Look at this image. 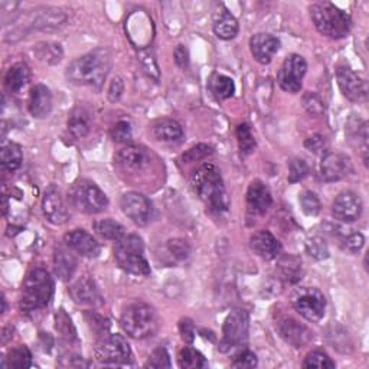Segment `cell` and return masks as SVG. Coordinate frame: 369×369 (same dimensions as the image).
Masks as SVG:
<instances>
[{
    "instance_id": "53",
    "label": "cell",
    "mask_w": 369,
    "mask_h": 369,
    "mask_svg": "<svg viewBox=\"0 0 369 369\" xmlns=\"http://www.w3.org/2000/svg\"><path fill=\"white\" fill-rule=\"evenodd\" d=\"M304 146H306V149H309L313 153H319L326 148V140L322 134H315L304 141Z\"/></svg>"
},
{
    "instance_id": "52",
    "label": "cell",
    "mask_w": 369,
    "mask_h": 369,
    "mask_svg": "<svg viewBox=\"0 0 369 369\" xmlns=\"http://www.w3.org/2000/svg\"><path fill=\"white\" fill-rule=\"evenodd\" d=\"M173 57H174V63L181 70L188 68V66H189V51H188V48L185 45H178V46H176L174 48V52H173Z\"/></svg>"
},
{
    "instance_id": "12",
    "label": "cell",
    "mask_w": 369,
    "mask_h": 369,
    "mask_svg": "<svg viewBox=\"0 0 369 369\" xmlns=\"http://www.w3.org/2000/svg\"><path fill=\"white\" fill-rule=\"evenodd\" d=\"M120 208L126 217L140 227L148 226L152 219V202L139 192H127L120 199Z\"/></svg>"
},
{
    "instance_id": "20",
    "label": "cell",
    "mask_w": 369,
    "mask_h": 369,
    "mask_svg": "<svg viewBox=\"0 0 369 369\" xmlns=\"http://www.w3.org/2000/svg\"><path fill=\"white\" fill-rule=\"evenodd\" d=\"M70 296L77 304H83V306H100L103 304L99 287L90 276L79 277L70 287Z\"/></svg>"
},
{
    "instance_id": "50",
    "label": "cell",
    "mask_w": 369,
    "mask_h": 369,
    "mask_svg": "<svg viewBox=\"0 0 369 369\" xmlns=\"http://www.w3.org/2000/svg\"><path fill=\"white\" fill-rule=\"evenodd\" d=\"M179 330H181V335H182V339L188 343H192L195 339V326H194V322H192L190 319L185 317L182 319L179 322Z\"/></svg>"
},
{
    "instance_id": "35",
    "label": "cell",
    "mask_w": 369,
    "mask_h": 369,
    "mask_svg": "<svg viewBox=\"0 0 369 369\" xmlns=\"http://www.w3.org/2000/svg\"><path fill=\"white\" fill-rule=\"evenodd\" d=\"M178 362H179V366L185 369H197V368L208 366V362L201 352L190 346H186L179 352Z\"/></svg>"
},
{
    "instance_id": "36",
    "label": "cell",
    "mask_w": 369,
    "mask_h": 369,
    "mask_svg": "<svg viewBox=\"0 0 369 369\" xmlns=\"http://www.w3.org/2000/svg\"><path fill=\"white\" fill-rule=\"evenodd\" d=\"M237 140H238V146L239 150H241L243 154L248 156L254 152L257 141L251 133V128L247 123H241L237 126Z\"/></svg>"
},
{
    "instance_id": "11",
    "label": "cell",
    "mask_w": 369,
    "mask_h": 369,
    "mask_svg": "<svg viewBox=\"0 0 369 369\" xmlns=\"http://www.w3.org/2000/svg\"><path fill=\"white\" fill-rule=\"evenodd\" d=\"M306 71H308V63L301 55L297 54L288 55L284 59L277 75L279 86L281 87V90L287 92L297 94L301 90L303 77L306 75Z\"/></svg>"
},
{
    "instance_id": "10",
    "label": "cell",
    "mask_w": 369,
    "mask_h": 369,
    "mask_svg": "<svg viewBox=\"0 0 369 369\" xmlns=\"http://www.w3.org/2000/svg\"><path fill=\"white\" fill-rule=\"evenodd\" d=\"M250 317L246 310L235 309L232 310L223 322L222 326V341L219 349L222 352H228L234 348L241 346L248 338Z\"/></svg>"
},
{
    "instance_id": "28",
    "label": "cell",
    "mask_w": 369,
    "mask_h": 369,
    "mask_svg": "<svg viewBox=\"0 0 369 369\" xmlns=\"http://www.w3.org/2000/svg\"><path fill=\"white\" fill-rule=\"evenodd\" d=\"M30 79V70L23 62L12 66L5 75V87L9 92H19Z\"/></svg>"
},
{
    "instance_id": "9",
    "label": "cell",
    "mask_w": 369,
    "mask_h": 369,
    "mask_svg": "<svg viewBox=\"0 0 369 369\" xmlns=\"http://www.w3.org/2000/svg\"><path fill=\"white\" fill-rule=\"evenodd\" d=\"M293 308L309 322H319L325 316L326 299L323 293L315 287H301L292 296Z\"/></svg>"
},
{
    "instance_id": "43",
    "label": "cell",
    "mask_w": 369,
    "mask_h": 369,
    "mask_svg": "<svg viewBox=\"0 0 369 369\" xmlns=\"http://www.w3.org/2000/svg\"><path fill=\"white\" fill-rule=\"evenodd\" d=\"M110 136L116 143H128L132 140V136H133L130 123L124 121V120L116 123L113 127H111Z\"/></svg>"
},
{
    "instance_id": "54",
    "label": "cell",
    "mask_w": 369,
    "mask_h": 369,
    "mask_svg": "<svg viewBox=\"0 0 369 369\" xmlns=\"http://www.w3.org/2000/svg\"><path fill=\"white\" fill-rule=\"evenodd\" d=\"M140 59H141V62H143L144 71H146L150 77H153V72H152V71H154V74L159 77V68H157L156 59L153 58L152 52H149V51H143V52L140 54Z\"/></svg>"
},
{
    "instance_id": "27",
    "label": "cell",
    "mask_w": 369,
    "mask_h": 369,
    "mask_svg": "<svg viewBox=\"0 0 369 369\" xmlns=\"http://www.w3.org/2000/svg\"><path fill=\"white\" fill-rule=\"evenodd\" d=\"M153 136L159 141L174 143L183 137L182 126L172 119H160L153 124Z\"/></svg>"
},
{
    "instance_id": "2",
    "label": "cell",
    "mask_w": 369,
    "mask_h": 369,
    "mask_svg": "<svg viewBox=\"0 0 369 369\" xmlns=\"http://www.w3.org/2000/svg\"><path fill=\"white\" fill-rule=\"evenodd\" d=\"M190 186L211 211L217 214L228 211L230 198L223 186L221 172L215 165H199L190 174Z\"/></svg>"
},
{
    "instance_id": "49",
    "label": "cell",
    "mask_w": 369,
    "mask_h": 369,
    "mask_svg": "<svg viewBox=\"0 0 369 369\" xmlns=\"http://www.w3.org/2000/svg\"><path fill=\"white\" fill-rule=\"evenodd\" d=\"M168 247L172 255H174L176 259L179 260H185L189 255V246L186 244V241H183V239H172V241L168 243Z\"/></svg>"
},
{
    "instance_id": "15",
    "label": "cell",
    "mask_w": 369,
    "mask_h": 369,
    "mask_svg": "<svg viewBox=\"0 0 369 369\" xmlns=\"http://www.w3.org/2000/svg\"><path fill=\"white\" fill-rule=\"evenodd\" d=\"M42 211L45 218L55 226H62L70 219V211L62 199L61 192L55 186H50L43 194Z\"/></svg>"
},
{
    "instance_id": "25",
    "label": "cell",
    "mask_w": 369,
    "mask_h": 369,
    "mask_svg": "<svg viewBox=\"0 0 369 369\" xmlns=\"http://www.w3.org/2000/svg\"><path fill=\"white\" fill-rule=\"evenodd\" d=\"M54 268L55 275L62 280L68 281L72 279L77 270V259L71 251L63 247H57L54 252Z\"/></svg>"
},
{
    "instance_id": "24",
    "label": "cell",
    "mask_w": 369,
    "mask_h": 369,
    "mask_svg": "<svg viewBox=\"0 0 369 369\" xmlns=\"http://www.w3.org/2000/svg\"><path fill=\"white\" fill-rule=\"evenodd\" d=\"M52 110L51 90L43 84L32 87L29 94V113L35 119H45Z\"/></svg>"
},
{
    "instance_id": "26",
    "label": "cell",
    "mask_w": 369,
    "mask_h": 369,
    "mask_svg": "<svg viewBox=\"0 0 369 369\" xmlns=\"http://www.w3.org/2000/svg\"><path fill=\"white\" fill-rule=\"evenodd\" d=\"M238 21L234 18V14L228 12V9L222 8L219 10L215 18H214V32L215 35L222 39V41H230L234 39L238 34Z\"/></svg>"
},
{
    "instance_id": "42",
    "label": "cell",
    "mask_w": 369,
    "mask_h": 369,
    "mask_svg": "<svg viewBox=\"0 0 369 369\" xmlns=\"http://www.w3.org/2000/svg\"><path fill=\"white\" fill-rule=\"evenodd\" d=\"M37 54L41 59L46 61L48 63H57L62 58V51L59 45L55 43H39L37 46Z\"/></svg>"
},
{
    "instance_id": "16",
    "label": "cell",
    "mask_w": 369,
    "mask_h": 369,
    "mask_svg": "<svg viewBox=\"0 0 369 369\" xmlns=\"http://www.w3.org/2000/svg\"><path fill=\"white\" fill-rule=\"evenodd\" d=\"M149 154L146 149L137 144H128L120 149L114 156L116 166L123 172H139L149 165Z\"/></svg>"
},
{
    "instance_id": "46",
    "label": "cell",
    "mask_w": 369,
    "mask_h": 369,
    "mask_svg": "<svg viewBox=\"0 0 369 369\" xmlns=\"http://www.w3.org/2000/svg\"><path fill=\"white\" fill-rule=\"evenodd\" d=\"M303 104L306 107V110L312 116H322L323 111H325V106L322 103V100L319 99V95H316L315 92H308L306 95L303 97Z\"/></svg>"
},
{
    "instance_id": "51",
    "label": "cell",
    "mask_w": 369,
    "mask_h": 369,
    "mask_svg": "<svg viewBox=\"0 0 369 369\" xmlns=\"http://www.w3.org/2000/svg\"><path fill=\"white\" fill-rule=\"evenodd\" d=\"M123 90H124V83H123V79L120 77H116L113 81L110 83V87H108V100L111 103H116L120 100L121 97V94H123Z\"/></svg>"
},
{
    "instance_id": "44",
    "label": "cell",
    "mask_w": 369,
    "mask_h": 369,
    "mask_svg": "<svg viewBox=\"0 0 369 369\" xmlns=\"http://www.w3.org/2000/svg\"><path fill=\"white\" fill-rule=\"evenodd\" d=\"M212 148L208 146V144H198V146L189 149L183 156L185 163H192V162H199V160L205 159L206 156H210L212 153Z\"/></svg>"
},
{
    "instance_id": "4",
    "label": "cell",
    "mask_w": 369,
    "mask_h": 369,
    "mask_svg": "<svg viewBox=\"0 0 369 369\" xmlns=\"http://www.w3.org/2000/svg\"><path fill=\"white\" fill-rule=\"evenodd\" d=\"M310 18L320 34L332 39L348 37L352 29L350 16L330 2H317L312 5Z\"/></svg>"
},
{
    "instance_id": "14",
    "label": "cell",
    "mask_w": 369,
    "mask_h": 369,
    "mask_svg": "<svg viewBox=\"0 0 369 369\" xmlns=\"http://www.w3.org/2000/svg\"><path fill=\"white\" fill-rule=\"evenodd\" d=\"M352 172L350 159L338 152H329L320 163V174L325 182H338Z\"/></svg>"
},
{
    "instance_id": "18",
    "label": "cell",
    "mask_w": 369,
    "mask_h": 369,
    "mask_svg": "<svg viewBox=\"0 0 369 369\" xmlns=\"http://www.w3.org/2000/svg\"><path fill=\"white\" fill-rule=\"evenodd\" d=\"M276 329L281 336V339H284L288 345H292L295 348H301L304 345H308L313 338V333L306 326L299 323L293 317L280 319L276 325Z\"/></svg>"
},
{
    "instance_id": "39",
    "label": "cell",
    "mask_w": 369,
    "mask_h": 369,
    "mask_svg": "<svg viewBox=\"0 0 369 369\" xmlns=\"http://www.w3.org/2000/svg\"><path fill=\"white\" fill-rule=\"evenodd\" d=\"M308 173H309V165L306 163V160H303L300 157L290 160V163H288V182L297 183L306 178Z\"/></svg>"
},
{
    "instance_id": "7",
    "label": "cell",
    "mask_w": 369,
    "mask_h": 369,
    "mask_svg": "<svg viewBox=\"0 0 369 369\" xmlns=\"http://www.w3.org/2000/svg\"><path fill=\"white\" fill-rule=\"evenodd\" d=\"M68 201L72 208L84 214H100L108 206V198L92 181L79 179L68 189Z\"/></svg>"
},
{
    "instance_id": "40",
    "label": "cell",
    "mask_w": 369,
    "mask_h": 369,
    "mask_svg": "<svg viewBox=\"0 0 369 369\" xmlns=\"http://www.w3.org/2000/svg\"><path fill=\"white\" fill-rule=\"evenodd\" d=\"M336 363L328 357V354H325L323 350H313L310 354L306 357L303 362V368H320V369H325V368H335Z\"/></svg>"
},
{
    "instance_id": "55",
    "label": "cell",
    "mask_w": 369,
    "mask_h": 369,
    "mask_svg": "<svg viewBox=\"0 0 369 369\" xmlns=\"http://www.w3.org/2000/svg\"><path fill=\"white\" fill-rule=\"evenodd\" d=\"M6 312V299L3 297V313Z\"/></svg>"
},
{
    "instance_id": "37",
    "label": "cell",
    "mask_w": 369,
    "mask_h": 369,
    "mask_svg": "<svg viewBox=\"0 0 369 369\" xmlns=\"http://www.w3.org/2000/svg\"><path fill=\"white\" fill-rule=\"evenodd\" d=\"M55 328L58 330V333L62 336L63 339L72 342L77 341V330L71 322L70 316L66 313V310H59L55 315Z\"/></svg>"
},
{
    "instance_id": "29",
    "label": "cell",
    "mask_w": 369,
    "mask_h": 369,
    "mask_svg": "<svg viewBox=\"0 0 369 369\" xmlns=\"http://www.w3.org/2000/svg\"><path fill=\"white\" fill-rule=\"evenodd\" d=\"M68 130L72 133L74 137L83 139L91 130V116L88 111L83 107H77L72 110V113L68 119Z\"/></svg>"
},
{
    "instance_id": "31",
    "label": "cell",
    "mask_w": 369,
    "mask_h": 369,
    "mask_svg": "<svg viewBox=\"0 0 369 369\" xmlns=\"http://www.w3.org/2000/svg\"><path fill=\"white\" fill-rule=\"evenodd\" d=\"M279 270L284 280L288 283H297L301 279V260L296 255H284L279 261Z\"/></svg>"
},
{
    "instance_id": "33",
    "label": "cell",
    "mask_w": 369,
    "mask_h": 369,
    "mask_svg": "<svg viewBox=\"0 0 369 369\" xmlns=\"http://www.w3.org/2000/svg\"><path fill=\"white\" fill-rule=\"evenodd\" d=\"M94 230L100 237L106 239H111V241H119L124 237V227L117 221L107 218V219H100L97 222H94Z\"/></svg>"
},
{
    "instance_id": "8",
    "label": "cell",
    "mask_w": 369,
    "mask_h": 369,
    "mask_svg": "<svg viewBox=\"0 0 369 369\" xmlns=\"http://www.w3.org/2000/svg\"><path fill=\"white\" fill-rule=\"evenodd\" d=\"M94 357L103 365H126L132 362V349L121 335H104L94 348Z\"/></svg>"
},
{
    "instance_id": "34",
    "label": "cell",
    "mask_w": 369,
    "mask_h": 369,
    "mask_svg": "<svg viewBox=\"0 0 369 369\" xmlns=\"http://www.w3.org/2000/svg\"><path fill=\"white\" fill-rule=\"evenodd\" d=\"M2 366H8V368H16V369H25V368H30L32 366V354L30 350L23 346L19 345L13 349L9 350V355L6 358V362L2 363Z\"/></svg>"
},
{
    "instance_id": "13",
    "label": "cell",
    "mask_w": 369,
    "mask_h": 369,
    "mask_svg": "<svg viewBox=\"0 0 369 369\" xmlns=\"http://www.w3.org/2000/svg\"><path fill=\"white\" fill-rule=\"evenodd\" d=\"M338 86L345 97L354 103H362L368 97V86L363 78L348 67H339L336 71Z\"/></svg>"
},
{
    "instance_id": "5",
    "label": "cell",
    "mask_w": 369,
    "mask_h": 369,
    "mask_svg": "<svg viewBox=\"0 0 369 369\" xmlns=\"http://www.w3.org/2000/svg\"><path fill=\"white\" fill-rule=\"evenodd\" d=\"M120 325L128 336L134 339H144L156 333L159 319L152 306L143 301H136L124 309Z\"/></svg>"
},
{
    "instance_id": "19",
    "label": "cell",
    "mask_w": 369,
    "mask_h": 369,
    "mask_svg": "<svg viewBox=\"0 0 369 369\" xmlns=\"http://www.w3.org/2000/svg\"><path fill=\"white\" fill-rule=\"evenodd\" d=\"M63 243L66 246L77 252L81 254L83 257H99L101 252V246L99 244L97 239H95L91 234H88L86 230H72L63 237Z\"/></svg>"
},
{
    "instance_id": "6",
    "label": "cell",
    "mask_w": 369,
    "mask_h": 369,
    "mask_svg": "<svg viewBox=\"0 0 369 369\" xmlns=\"http://www.w3.org/2000/svg\"><path fill=\"white\" fill-rule=\"evenodd\" d=\"M114 259L121 270L133 276H149L150 266L144 257V244L139 235H124L114 247Z\"/></svg>"
},
{
    "instance_id": "30",
    "label": "cell",
    "mask_w": 369,
    "mask_h": 369,
    "mask_svg": "<svg viewBox=\"0 0 369 369\" xmlns=\"http://www.w3.org/2000/svg\"><path fill=\"white\" fill-rule=\"evenodd\" d=\"M208 86H210L211 92L214 94V97L218 101L231 99L235 92V84L232 81V78L223 74L214 72L212 77L210 78V83H208Z\"/></svg>"
},
{
    "instance_id": "47",
    "label": "cell",
    "mask_w": 369,
    "mask_h": 369,
    "mask_svg": "<svg viewBox=\"0 0 369 369\" xmlns=\"http://www.w3.org/2000/svg\"><path fill=\"white\" fill-rule=\"evenodd\" d=\"M146 368H170V358L168 355V352L165 348H157L149 361L144 365Z\"/></svg>"
},
{
    "instance_id": "3",
    "label": "cell",
    "mask_w": 369,
    "mask_h": 369,
    "mask_svg": "<svg viewBox=\"0 0 369 369\" xmlns=\"http://www.w3.org/2000/svg\"><path fill=\"white\" fill-rule=\"evenodd\" d=\"M54 296V281L45 268H32L22 286L21 310L32 313L46 308Z\"/></svg>"
},
{
    "instance_id": "41",
    "label": "cell",
    "mask_w": 369,
    "mask_h": 369,
    "mask_svg": "<svg viewBox=\"0 0 369 369\" xmlns=\"http://www.w3.org/2000/svg\"><path fill=\"white\" fill-rule=\"evenodd\" d=\"M306 251L310 257H313V259L317 261L326 260L329 257V250H328L325 239H322L320 237H313V238L308 239Z\"/></svg>"
},
{
    "instance_id": "17",
    "label": "cell",
    "mask_w": 369,
    "mask_h": 369,
    "mask_svg": "<svg viewBox=\"0 0 369 369\" xmlns=\"http://www.w3.org/2000/svg\"><path fill=\"white\" fill-rule=\"evenodd\" d=\"M362 199L354 192H342L333 201L332 214L341 222H354L362 214Z\"/></svg>"
},
{
    "instance_id": "45",
    "label": "cell",
    "mask_w": 369,
    "mask_h": 369,
    "mask_svg": "<svg viewBox=\"0 0 369 369\" xmlns=\"http://www.w3.org/2000/svg\"><path fill=\"white\" fill-rule=\"evenodd\" d=\"M231 365L234 368H255L257 365H259V359H257L254 352L244 349V350H239L234 357Z\"/></svg>"
},
{
    "instance_id": "38",
    "label": "cell",
    "mask_w": 369,
    "mask_h": 369,
    "mask_svg": "<svg viewBox=\"0 0 369 369\" xmlns=\"http://www.w3.org/2000/svg\"><path fill=\"white\" fill-rule=\"evenodd\" d=\"M299 202L303 212L309 215V217H316L320 210H322V203H320V199L317 195L312 190H304L299 197Z\"/></svg>"
},
{
    "instance_id": "32",
    "label": "cell",
    "mask_w": 369,
    "mask_h": 369,
    "mask_svg": "<svg viewBox=\"0 0 369 369\" xmlns=\"http://www.w3.org/2000/svg\"><path fill=\"white\" fill-rule=\"evenodd\" d=\"M23 162V154L21 148L14 143H8L2 148V153H0V163L2 168L9 172H14L21 168Z\"/></svg>"
},
{
    "instance_id": "48",
    "label": "cell",
    "mask_w": 369,
    "mask_h": 369,
    "mask_svg": "<svg viewBox=\"0 0 369 369\" xmlns=\"http://www.w3.org/2000/svg\"><path fill=\"white\" fill-rule=\"evenodd\" d=\"M365 244V238L361 232H352L343 239V247L345 250L350 252H358Z\"/></svg>"
},
{
    "instance_id": "23",
    "label": "cell",
    "mask_w": 369,
    "mask_h": 369,
    "mask_svg": "<svg viewBox=\"0 0 369 369\" xmlns=\"http://www.w3.org/2000/svg\"><path fill=\"white\" fill-rule=\"evenodd\" d=\"M247 203L250 212L257 215L266 214L272 203L271 192L268 186L259 179L252 181L247 190Z\"/></svg>"
},
{
    "instance_id": "22",
    "label": "cell",
    "mask_w": 369,
    "mask_h": 369,
    "mask_svg": "<svg viewBox=\"0 0 369 369\" xmlns=\"http://www.w3.org/2000/svg\"><path fill=\"white\" fill-rule=\"evenodd\" d=\"M250 246L257 255H260L261 259L267 261L277 259L281 252V244L279 243V239L266 230L257 231L250 238Z\"/></svg>"
},
{
    "instance_id": "1",
    "label": "cell",
    "mask_w": 369,
    "mask_h": 369,
    "mask_svg": "<svg viewBox=\"0 0 369 369\" xmlns=\"http://www.w3.org/2000/svg\"><path fill=\"white\" fill-rule=\"evenodd\" d=\"M111 67H113V55L106 48H97L74 59L67 68V78L75 86H87L100 90Z\"/></svg>"
},
{
    "instance_id": "21",
    "label": "cell",
    "mask_w": 369,
    "mask_h": 369,
    "mask_svg": "<svg viewBox=\"0 0 369 369\" xmlns=\"http://www.w3.org/2000/svg\"><path fill=\"white\" fill-rule=\"evenodd\" d=\"M280 48V41L270 34H257L250 39V50L257 62L270 63Z\"/></svg>"
}]
</instances>
